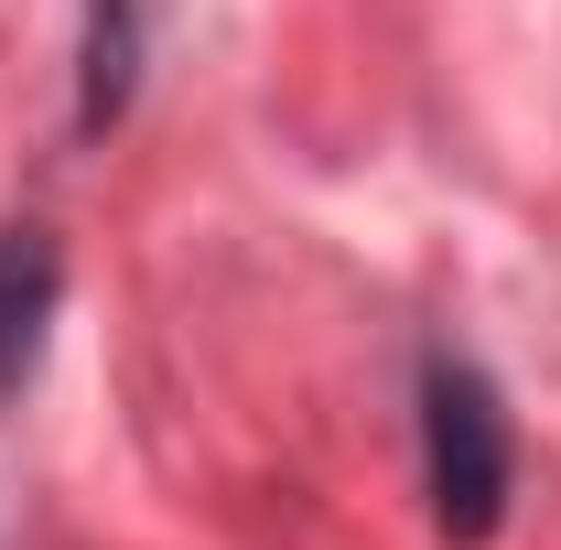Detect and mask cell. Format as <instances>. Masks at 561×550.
Here are the masks:
<instances>
[{
  "instance_id": "1",
  "label": "cell",
  "mask_w": 561,
  "mask_h": 550,
  "mask_svg": "<svg viewBox=\"0 0 561 550\" xmlns=\"http://www.w3.org/2000/svg\"><path fill=\"white\" fill-rule=\"evenodd\" d=\"M421 496H432V529L454 550H486L507 529V496H518V432L507 400L476 356L432 345L421 356Z\"/></svg>"
},
{
  "instance_id": "2",
  "label": "cell",
  "mask_w": 561,
  "mask_h": 550,
  "mask_svg": "<svg viewBox=\"0 0 561 550\" xmlns=\"http://www.w3.org/2000/svg\"><path fill=\"white\" fill-rule=\"evenodd\" d=\"M55 302H66V249H55V227H33V216L0 227V400L33 378Z\"/></svg>"
},
{
  "instance_id": "3",
  "label": "cell",
  "mask_w": 561,
  "mask_h": 550,
  "mask_svg": "<svg viewBox=\"0 0 561 550\" xmlns=\"http://www.w3.org/2000/svg\"><path fill=\"white\" fill-rule=\"evenodd\" d=\"M140 87V0H87V55H76V130H119Z\"/></svg>"
}]
</instances>
